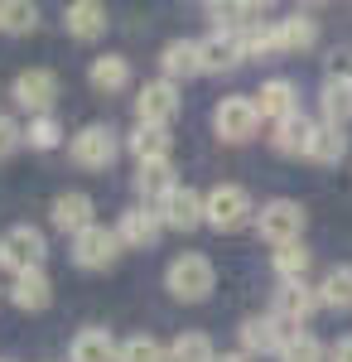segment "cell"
<instances>
[{
  "instance_id": "cell-1",
  "label": "cell",
  "mask_w": 352,
  "mask_h": 362,
  "mask_svg": "<svg viewBox=\"0 0 352 362\" xmlns=\"http://www.w3.org/2000/svg\"><path fill=\"white\" fill-rule=\"evenodd\" d=\"M164 290L179 300V305H203L208 295L217 290V266L198 251H184L164 266Z\"/></svg>"
},
{
  "instance_id": "cell-2",
  "label": "cell",
  "mask_w": 352,
  "mask_h": 362,
  "mask_svg": "<svg viewBox=\"0 0 352 362\" xmlns=\"http://www.w3.org/2000/svg\"><path fill=\"white\" fill-rule=\"evenodd\" d=\"M44 261H49V237H44V227L15 223L10 232H5V237H0V266H5L10 276L44 271Z\"/></svg>"
},
{
  "instance_id": "cell-3",
  "label": "cell",
  "mask_w": 352,
  "mask_h": 362,
  "mask_svg": "<svg viewBox=\"0 0 352 362\" xmlns=\"http://www.w3.org/2000/svg\"><path fill=\"white\" fill-rule=\"evenodd\" d=\"M116 155H121V136H116L111 126H102V121H87V126L73 131V140H68V160L78 169H87V174L111 169Z\"/></svg>"
},
{
  "instance_id": "cell-4",
  "label": "cell",
  "mask_w": 352,
  "mask_h": 362,
  "mask_svg": "<svg viewBox=\"0 0 352 362\" xmlns=\"http://www.w3.org/2000/svg\"><path fill=\"white\" fill-rule=\"evenodd\" d=\"M256 218V203L242 184H217L213 194H203V227L213 232H242Z\"/></svg>"
},
{
  "instance_id": "cell-5",
  "label": "cell",
  "mask_w": 352,
  "mask_h": 362,
  "mask_svg": "<svg viewBox=\"0 0 352 362\" xmlns=\"http://www.w3.org/2000/svg\"><path fill=\"white\" fill-rule=\"evenodd\" d=\"M304 223H309V213H304V203H295V198H271V203L256 208V237L271 242V247L299 242L304 237Z\"/></svg>"
},
{
  "instance_id": "cell-6",
  "label": "cell",
  "mask_w": 352,
  "mask_h": 362,
  "mask_svg": "<svg viewBox=\"0 0 352 362\" xmlns=\"http://www.w3.org/2000/svg\"><path fill=\"white\" fill-rule=\"evenodd\" d=\"M213 131H217L222 145H246V140H256V131H261L256 102H251V97H222L213 107Z\"/></svg>"
},
{
  "instance_id": "cell-7",
  "label": "cell",
  "mask_w": 352,
  "mask_h": 362,
  "mask_svg": "<svg viewBox=\"0 0 352 362\" xmlns=\"http://www.w3.org/2000/svg\"><path fill=\"white\" fill-rule=\"evenodd\" d=\"M10 97H15V107H20V112H29V116H54L58 73H54V68H25V73H15Z\"/></svg>"
},
{
  "instance_id": "cell-8",
  "label": "cell",
  "mask_w": 352,
  "mask_h": 362,
  "mask_svg": "<svg viewBox=\"0 0 352 362\" xmlns=\"http://www.w3.org/2000/svg\"><path fill=\"white\" fill-rule=\"evenodd\" d=\"M116 256H121V237L107 223H92L73 237V266L78 271H111Z\"/></svg>"
},
{
  "instance_id": "cell-9",
  "label": "cell",
  "mask_w": 352,
  "mask_h": 362,
  "mask_svg": "<svg viewBox=\"0 0 352 362\" xmlns=\"http://www.w3.org/2000/svg\"><path fill=\"white\" fill-rule=\"evenodd\" d=\"M179 107H184L179 87L169 78H155V83H145L136 92V126H164L169 131V121L179 116Z\"/></svg>"
},
{
  "instance_id": "cell-10",
  "label": "cell",
  "mask_w": 352,
  "mask_h": 362,
  "mask_svg": "<svg viewBox=\"0 0 352 362\" xmlns=\"http://www.w3.org/2000/svg\"><path fill=\"white\" fill-rule=\"evenodd\" d=\"M155 213H160L164 232H193V227H203V194L193 184H174L155 203Z\"/></svg>"
},
{
  "instance_id": "cell-11",
  "label": "cell",
  "mask_w": 352,
  "mask_h": 362,
  "mask_svg": "<svg viewBox=\"0 0 352 362\" xmlns=\"http://www.w3.org/2000/svg\"><path fill=\"white\" fill-rule=\"evenodd\" d=\"M116 237H121V251H155L164 237V223L155 208H126L121 218H116Z\"/></svg>"
},
{
  "instance_id": "cell-12",
  "label": "cell",
  "mask_w": 352,
  "mask_h": 362,
  "mask_svg": "<svg viewBox=\"0 0 352 362\" xmlns=\"http://www.w3.org/2000/svg\"><path fill=\"white\" fill-rule=\"evenodd\" d=\"M271 314L285 324V329H304L314 314H319V295H314V285L309 280H295V285H280L275 290V305H271Z\"/></svg>"
},
{
  "instance_id": "cell-13",
  "label": "cell",
  "mask_w": 352,
  "mask_h": 362,
  "mask_svg": "<svg viewBox=\"0 0 352 362\" xmlns=\"http://www.w3.org/2000/svg\"><path fill=\"white\" fill-rule=\"evenodd\" d=\"M290 334H295V329H285V324H280L275 314H251V319H242V329H237V338H242V353H246V358H261V353H280Z\"/></svg>"
},
{
  "instance_id": "cell-14",
  "label": "cell",
  "mask_w": 352,
  "mask_h": 362,
  "mask_svg": "<svg viewBox=\"0 0 352 362\" xmlns=\"http://www.w3.org/2000/svg\"><path fill=\"white\" fill-rule=\"evenodd\" d=\"M97 203H92V194H82V189H68V194H58L54 203H49V223L58 227V232H68V237H78L82 227H92L97 218Z\"/></svg>"
},
{
  "instance_id": "cell-15",
  "label": "cell",
  "mask_w": 352,
  "mask_h": 362,
  "mask_svg": "<svg viewBox=\"0 0 352 362\" xmlns=\"http://www.w3.org/2000/svg\"><path fill=\"white\" fill-rule=\"evenodd\" d=\"M107 5L102 0H73L68 10H63V29H68V39H78V44H97L102 34H107Z\"/></svg>"
},
{
  "instance_id": "cell-16",
  "label": "cell",
  "mask_w": 352,
  "mask_h": 362,
  "mask_svg": "<svg viewBox=\"0 0 352 362\" xmlns=\"http://www.w3.org/2000/svg\"><path fill=\"white\" fill-rule=\"evenodd\" d=\"M198 58H203V73H237L246 63V49H242V34H208L198 39Z\"/></svg>"
},
{
  "instance_id": "cell-17",
  "label": "cell",
  "mask_w": 352,
  "mask_h": 362,
  "mask_svg": "<svg viewBox=\"0 0 352 362\" xmlns=\"http://www.w3.org/2000/svg\"><path fill=\"white\" fill-rule=\"evenodd\" d=\"M319 112H324V126L348 131V121H352V73H328L324 78V87H319Z\"/></svg>"
},
{
  "instance_id": "cell-18",
  "label": "cell",
  "mask_w": 352,
  "mask_h": 362,
  "mask_svg": "<svg viewBox=\"0 0 352 362\" xmlns=\"http://www.w3.org/2000/svg\"><path fill=\"white\" fill-rule=\"evenodd\" d=\"M256 102V112H261V121H285V116H295L299 112V87L290 83V78H266L261 83V92L251 97Z\"/></svg>"
},
{
  "instance_id": "cell-19",
  "label": "cell",
  "mask_w": 352,
  "mask_h": 362,
  "mask_svg": "<svg viewBox=\"0 0 352 362\" xmlns=\"http://www.w3.org/2000/svg\"><path fill=\"white\" fill-rule=\"evenodd\" d=\"M10 305L20 309V314H44V309L54 305V280H49V271H25V276L10 280Z\"/></svg>"
},
{
  "instance_id": "cell-20",
  "label": "cell",
  "mask_w": 352,
  "mask_h": 362,
  "mask_svg": "<svg viewBox=\"0 0 352 362\" xmlns=\"http://www.w3.org/2000/svg\"><path fill=\"white\" fill-rule=\"evenodd\" d=\"M309 136H314V121L304 112H295V116H285V121L271 126V150L285 155V160H304L309 155Z\"/></svg>"
},
{
  "instance_id": "cell-21",
  "label": "cell",
  "mask_w": 352,
  "mask_h": 362,
  "mask_svg": "<svg viewBox=\"0 0 352 362\" xmlns=\"http://www.w3.org/2000/svg\"><path fill=\"white\" fill-rule=\"evenodd\" d=\"M87 83H92V92H102V97H116V92H126V87L136 83V73H131V58H121V54L92 58V68H87Z\"/></svg>"
},
{
  "instance_id": "cell-22",
  "label": "cell",
  "mask_w": 352,
  "mask_h": 362,
  "mask_svg": "<svg viewBox=\"0 0 352 362\" xmlns=\"http://www.w3.org/2000/svg\"><path fill=\"white\" fill-rule=\"evenodd\" d=\"M160 73L179 87L184 78H198L203 73V58H198V39H169L160 54Z\"/></svg>"
},
{
  "instance_id": "cell-23",
  "label": "cell",
  "mask_w": 352,
  "mask_h": 362,
  "mask_svg": "<svg viewBox=\"0 0 352 362\" xmlns=\"http://www.w3.org/2000/svg\"><path fill=\"white\" fill-rule=\"evenodd\" d=\"M314 295H319V309H333V314H348L352 309V266H328L324 280L314 285Z\"/></svg>"
},
{
  "instance_id": "cell-24",
  "label": "cell",
  "mask_w": 352,
  "mask_h": 362,
  "mask_svg": "<svg viewBox=\"0 0 352 362\" xmlns=\"http://www.w3.org/2000/svg\"><path fill=\"white\" fill-rule=\"evenodd\" d=\"M68 362H121V343L111 338V329H82L68 348Z\"/></svg>"
},
{
  "instance_id": "cell-25",
  "label": "cell",
  "mask_w": 352,
  "mask_h": 362,
  "mask_svg": "<svg viewBox=\"0 0 352 362\" xmlns=\"http://www.w3.org/2000/svg\"><path fill=\"white\" fill-rule=\"evenodd\" d=\"M348 131H338V126H324V121H314V136H309V165H343L348 160Z\"/></svg>"
},
{
  "instance_id": "cell-26",
  "label": "cell",
  "mask_w": 352,
  "mask_h": 362,
  "mask_svg": "<svg viewBox=\"0 0 352 362\" xmlns=\"http://www.w3.org/2000/svg\"><path fill=\"white\" fill-rule=\"evenodd\" d=\"M275 39H280V54H309L319 44V20L285 15V20H275Z\"/></svg>"
},
{
  "instance_id": "cell-27",
  "label": "cell",
  "mask_w": 352,
  "mask_h": 362,
  "mask_svg": "<svg viewBox=\"0 0 352 362\" xmlns=\"http://www.w3.org/2000/svg\"><path fill=\"white\" fill-rule=\"evenodd\" d=\"M126 150L136 155V165H150V160H169L174 155V136L164 126H136L126 136Z\"/></svg>"
},
{
  "instance_id": "cell-28",
  "label": "cell",
  "mask_w": 352,
  "mask_h": 362,
  "mask_svg": "<svg viewBox=\"0 0 352 362\" xmlns=\"http://www.w3.org/2000/svg\"><path fill=\"white\" fill-rule=\"evenodd\" d=\"M174 165L169 160H150V165H136V194L145 198V208H155L169 189H174Z\"/></svg>"
},
{
  "instance_id": "cell-29",
  "label": "cell",
  "mask_w": 352,
  "mask_h": 362,
  "mask_svg": "<svg viewBox=\"0 0 352 362\" xmlns=\"http://www.w3.org/2000/svg\"><path fill=\"white\" fill-rule=\"evenodd\" d=\"M271 266H275V276H280V285H295V280H309V271H314V251L304 247V242L275 247Z\"/></svg>"
},
{
  "instance_id": "cell-30",
  "label": "cell",
  "mask_w": 352,
  "mask_h": 362,
  "mask_svg": "<svg viewBox=\"0 0 352 362\" xmlns=\"http://www.w3.org/2000/svg\"><path fill=\"white\" fill-rule=\"evenodd\" d=\"M39 5L34 0H0V34H34Z\"/></svg>"
},
{
  "instance_id": "cell-31",
  "label": "cell",
  "mask_w": 352,
  "mask_h": 362,
  "mask_svg": "<svg viewBox=\"0 0 352 362\" xmlns=\"http://www.w3.org/2000/svg\"><path fill=\"white\" fill-rule=\"evenodd\" d=\"M169 362H217V348L208 334H179L174 343H169Z\"/></svg>"
},
{
  "instance_id": "cell-32",
  "label": "cell",
  "mask_w": 352,
  "mask_h": 362,
  "mask_svg": "<svg viewBox=\"0 0 352 362\" xmlns=\"http://www.w3.org/2000/svg\"><path fill=\"white\" fill-rule=\"evenodd\" d=\"M280 362H328V348H324V338H314V334H290L285 338V348L275 353Z\"/></svg>"
},
{
  "instance_id": "cell-33",
  "label": "cell",
  "mask_w": 352,
  "mask_h": 362,
  "mask_svg": "<svg viewBox=\"0 0 352 362\" xmlns=\"http://www.w3.org/2000/svg\"><path fill=\"white\" fill-rule=\"evenodd\" d=\"M63 121L58 116H29V126H25V145L29 150H58L63 145Z\"/></svg>"
},
{
  "instance_id": "cell-34",
  "label": "cell",
  "mask_w": 352,
  "mask_h": 362,
  "mask_svg": "<svg viewBox=\"0 0 352 362\" xmlns=\"http://www.w3.org/2000/svg\"><path fill=\"white\" fill-rule=\"evenodd\" d=\"M242 49H246V58H261V63H271L275 54H280V39H275V20L271 25H251L242 34Z\"/></svg>"
},
{
  "instance_id": "cell-35",
  "label": "cell",
  "mask_w": 352,
  "mask_h": 362,
  "mask_svg": "<svg viewBox=\"0 0 352 362\" xmlns=\"http://www.w3.org/2000/svg\"><path fill=\"white\" fill-rule=\"evenodd\" d=\"M121 362H169V348L150 334H131L121 343Z\"/></svg>"
},
{
  "instance_id": "cell-36",
  "label": "cell",
  "mask_w": 352,
  "mask_h": 362,
  "mask_svg": "<svg viewBox=\"0 0 352 362\" xmlns=\"http://www.w3.org/2000/svg\"><path fill=\"white\" fill-rule=\"evenodd\" d=\"M20 150H25V126H20L15 116L0 112V165H5L10 155H20Z\"/></svg>"
},
{
  "instance_id": "cell-37",
  "label": "cell",
  "mask_w": 352,
  "mask_h": 362,
  "mask_svg": "<svg viewBox=\"0 0 352 362\" xmlns=\"http://www.w3.org/2000/svg\"><path fill=\"white\" fill-rule=\"evenodd\" d=\"M328 362H352V334H348V338H338V343L328 348Z\"/></svg>"
},
{
  "instance_id": "cell-38",
  "label": "cell",
  "mask_w": 352,
  "mask_h": 362,
  "mask_svg": "<svg viewBox=\"0 0 352 362\" xmlns=\"http://www.w3.org/2000/svg\"><path fill=\"white\" fill-rule=\"evenodd\" d=\"M217 362H256V358H246L242 348H237V353H217Z\"/></svg>"
},
{
  "instance_id": "cell-39",
  "label": "cell",
  "mask_w": 352,
  "mask_h": 362,
  "mask_svg": "<svg viewBox=\"0 0 352 362\" xmlns=\"http://www.w3.org/2000/svg\"><path fill=\"white\" fill-rule=\"evenodd\" d=\"M0 362H15V358H0Z\"/></svg>"
}]
</instances>
